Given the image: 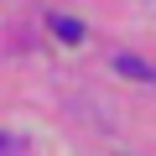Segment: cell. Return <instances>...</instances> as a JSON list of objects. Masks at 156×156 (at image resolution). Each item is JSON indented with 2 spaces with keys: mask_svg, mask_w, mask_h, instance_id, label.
Returning a JSON list of instances; mask_svg holds the SVG:
<instances>
[{
  "mask_svg": "<svg viewBox=\"0 0 156 156\" xmlns=\"http://www.w3.org/2000/svg\"><path fill=\"white\" fill-rule=\"evenodd\" d=\"M52 31H57L62 42H78V37H83V26H78V21H68V16H57V21H52Z\"/></svg>",
  "mask_w": 156,
  "mask_h": 156,
  "instance_id": "1",
  "label": "cell"
},
{
  "mask_svg": "<svg viewBox=\"0 0 156 156\" xmlns=\"http://www.w3.org/2000/svg\"><path fill=\"white\" fill-rule=\"evenodd\" d=\"M115 68H120V73H130V78H156V73H151L146 62H135V57H115Z\"/></svg>",
  "mask_w": 156,
  "mask_h": 156,
  "instance_id": "2",
  "label": "cell"
}]
</instances>
